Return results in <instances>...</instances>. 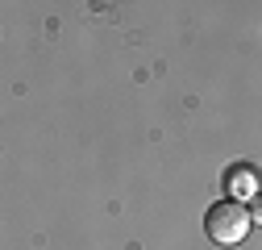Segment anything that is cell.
<instances>
[{"label": "cell", "mask_w": 262, "mask_h": 250, "mask_svg": "<svg viewBox=\"0 0 262 250\" xmlns=\"http://www.w3.org/2000/svg\"><path fill=\"white\" fill-rule=\"evenodd\" d=\"M229 192H233V196H229V200H254L258 196V179H254V171L250 167H233V171H229Z\"/></svg>", "instance_id": "7a4b0ae2"}, {"label": "cell", "mask_w": 262, "mask_h": 250, "mask_svg": "<svg viewBox=\"0 0 262 250\" xmlns=\"http://www.w3.org/2000/svg\"><path fill=\"white\" fill-rule=\"evenodd\" d=\"M250 225H254V217H250V204H242V200H221V204H212V209L204 213V234H208L216 246H237V242H246Z\"/></svg>", "instance_id": "6da1fadb"}, {"label": "cell", "mask_w": 262, "mask_h": 250, "mask_svg": "<svg viewBox=\"0 0 262 250\" xmlns=\"http://www.w3.org/2000/svg\"><path fill=\"white\" fill-rule=\"evenodd\" d=\"M250 217H254V221H258V225H262V192H258V196H254V200H250Z\"/></svg>", "instance_id": "3957f363"}]
</instances>
